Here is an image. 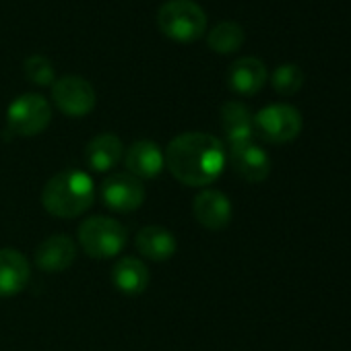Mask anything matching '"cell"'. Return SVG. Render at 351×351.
<instances>
[{
    "instance_id": "obj_9",
    "label": "cell",
    "mask_w": 351,
    "mask_h": 351,
    "mask_svg": "<svg viewBox=\"0 0 351 351\" xmlns=\"http://www.w3.org/2000/svg\"><path fill=\"white\" fill-rule=\"evenodd\" d=\"M230 161L240 178H244L250 184L267 180L271 173V157L254 141L230 147Z\"/></svg>"
},
{
    "instance_id": "obj_2",
    "label": "cell",
    "mask_w": 351,
    "mask_h": 351,
    "mask_svg": "<svg viewBox=\"0 0 351 351\" xmlns=\"http://www.w3.org/2000/svg\"><path fill=\"white\" fill-rule=\"evenodd\" d=\"M95 184L83 169H62L46 182L42 191L44 209L60 219H73L91 209Z\"/></svg>"
},
{
    "instance_id": "obj_4",
    "label": "cell",
    "mask_w": 351,
    "mask_h": 351,
    "mask_svg": "<svg viewBox=\"0 0 351 351\" xmlns=\"http://www.w3.org/2000/svg\"><path fill=\"white\" fill-rule=\"evenodd\" d=\"M79 244L85 250V254L93 258H114L118 256L126 242L128 232L126 228L112 217H89L79 226Z\"/></svg>"
},
{
    "instance_id": "obj_15",
    "label": "cell",
    "mask_w": 351,
    "mask_h": 351,
    "mask_svg": "<svg viewBox=\"0 0 351 351\" xmlns=\"http://www.w3.org/2000/svg\"><path fill=\"white\" fill-rule=\"evenodd\" d=\"M134 246L141 256L155 261V263H163L176 254V250H178V240H176V236L169 230L161 226H147L138 230L134 238Z\"/></svg>"
},
{
    "instance_id": "obj_6",
    "label": "cell",
    "mask_w": 351,
    "mask_h": 351,
    "mask_svg": "<svg viewBox=\"0 0 351 351\" xmlns=\"http://www.w3.org/2000/svg\"><path fill=\"white\" fill-rule=\"evenodd\" d=\"M52 120V110L46 97L38 93H25L13 99L7 112V126L11 134L36 136L48 128Z\"/></svg>"
},
{
    "instance_id": "obj_21",
    "label": "cell",
    "mask_w": 351,
    "mask_h": 351,
    "mask_svg": "<svg viewBox=\"0 0 351 351\" xmlns=\"http://www.w3.org/2000/svg\"><path fill=\"white\" fill-rule=\"evenodd\" d=\"M25 75L32 83L52 85L54 83V64L46 56L34 54L25 60Z\"/></svg>"
},
{
    "instance_id": "obj_11",
    "label": "cell",
    "mask_w": 351,
    "mask_h": 351,
    "mask_svg": "<svg viewBox=\"0 0 351 351\" xmlns=\"http://www.w3.org/2000/svg\"><path fill=\"white\" fill-rule=\"evenodd\" d=\"M124 163L128 167V173L136 176L138 180H149V178H155V176H159L163 171L165 155L157 143L141 138V141H134L126 149Z\"/></svg>"
},
{
    "instance_id": "obj_19",
    "label": "cell",
    "mask_w": 351,
    "mask_h": 351,
    "mask_svg": "<svg viewBox=\"0 0 351 351\" xmlns=\"http://www.w3.org/2000/svg\"><path fill=\"white\" fill-rule=\"evenodd\" d=\"M244 38H246V34L240 23L221 21L209 32L207 42H209L211 50H215L219 54H230V52H236L244 44Z\"/></svg>"
},
{
    "instance_id": "obj_20",
    "label": "cell",
    "mask_w": 351,
    "mask_h": 351,
    "mask_svg": "<svg viewBox=\"0 0 351 351\" xmlns=\"http://www.w3.org/2000/svg\"><path fill=\"white\" fill-rule=\"evenodd\" d=\"M271 85L279 95H295L304 85V71L298 64H281L275 69Z\"/></svg>"
},
{
    "instance_id": "obj_12",
    "label": "cell",
    "mask_w": 351,
    "mask_h": 351,
    "mask_svg": "<svg viewBox=\"0 0 351 351\" xmlns=\"http://www.w3.org/2000/svg\"><path fill=\"white\" fill-rule=\"evenodd\" d=\"M32 265L15 248H0V298H13L27 287Z\"/></svg>"
},
{
    "instance_id": "obj_16",
    "label": "cell",
    "mask_w": 351,
    "mask_h": 351,
    "mask_svg": "<svg viewBox=\"0 0 351 351\" xmlns=\"http://www.w3.org/2000/svg\"><path fill=\"white\" fill-rule=\"evenodd\" d=\"M221 124L230 147L254 141V116L240 101H228L221 108Z\"/></svg>"
},
{
    "instance_id": "obj_10",
    "label": "cell",
    "mask_w": 351,
    "mask_h": 351,
    "mask_svg": "<svg viewBox=\"0 0 351 351\" xmlns=\"http://www.w3.org/2000/svg\"><path fill=\"white\" fill-rule=\"evenodd\" d=\"M193 213L197 221L211 232H221L232 223V203L221 191H203L195 197Z\"/></svg>"
},
{
    "instance_id": "obj_3",
    "label": "cell",
    "mask_w": 351,
    "mask_h": 351,
    "mask_svg": "<svg viewBox=\"0 0 351 351\" xmlns=\"http://www.w3.org/2000/svg\"><path fill=\"white\" fill-rule=\"evenodd\" d=\"M159 29L176 42H195L205 34L207 15L193 0H167L157 13Z\"/></svg>"
},
{
    "instance_id": "obj_7",
    "label": "cell",
    "mask_w": 351,
    "mask_h": 351,
    "mask_svg": "<svg viewBox=\"0 0 351 351\" xmlns=\"http://www.w3.org/2000/svg\"><path fill=\"white\" fill-rule=\"evenodd\" d=\"M101 201L108 209L118 213H130L136 211L147 197L143 180H138L132 173H112L101 182Z\"/></svg>"
},
{
    "instance_id": "obj_18",
    "label": "cell",
    "mask_w": 351,
    "mask_h": 351,
    "mask_svg": "<svg viewBox=\"0 0 351 351\" xmlns=\"http://www.w3.org/2000/svg\"><path fill=\"white\" fill-rule=\"evenodd\" d=\"M149 269L143 261L134 256L120 258L112 269V283L126 295H138L149 287Z\"/></svg>"
},
{
    "instance_id": "obj_5",
    "label": "cell",
    "mask_w": 351,
    "mask_h": 351,
    "mask_svg": "<svg viewBox=\"0 0 351 351\" xmlns=\"http://www.w3.org/2000/svg\"><path fill=\"white\" fill-rule=\"evenodd\" d=\"M302 126V114L298 112V108L287 104L267 106L254 116V134L273 145H283L298 138Z\"/></svg>"
},
{
    "instance_id": "obj_13",
    "label": "cell",
    "mask_w": 351,
    "mask_h": 351,
    "mask_svg": "<svg viewBox=\"0 0 351 351\" xmlns=\"http://www.w3.org/2000/svg\"><path fill=\"white\" fill-rule=\"evenodd\" d=\"M77 258V244L64 234L46 238L36 250V265L44 273H62Z\"/></svg>"
},
{
    "instance_id": "obj_8",
    "label": "cell",
    "mask_w": 351,
    "mask_h": 351,
    "mask_svg": "<svg viewBox=\"0 0 351 351\" xmlns=\"http://www.w3.org/2000/svg\"><path fill=\"white\" fill-rule=\"evenodd\" d=\"M52 99L56 108L69 116H87L95 108V89L91 83L77 75H66L52 85Z\"/></svg>"
},
{
    "instance_id": "obj_17",
    "label": "cell",
    "mask_w": 351,
    "mask_h": 351,
    "mask_svg": "<svg viewBox=\"0 0 351 351\" xmlns=\"http://www.w3.org/2000/svg\"><path fill=\"white\" fill-rule=\"evenodd\" d=\"M122 141L112 132L95 134L85 145V161L93 171H110L122 159Z\"/></svg>"
},
{
    "instance_id": "obj_14",
    "label": "cell",
    "mask_w": 351,
    "mask_h": 351,
    "mask_svg": "<svg viewBox=\"0 0 351 351\" xmlns=\"http://www.w3.org/2000/svg\"><path fill=\"white\" fill-rule=\"evenodd\" d=\"M228 83L240 95H254L267 83V66L254 56L238 58L228 71Z\"/></svg>"
},
{
    "instance_id": "obj_1",
    "label": "cell",
    "mask_w": 351,
    "mask_h": 351,
    "mask_svg": "<svg viewBox=\"0 0 351 351\" xmlns=\"http://www.w3.org/2000/svg\"><path fill=\"white\" fill-rule=\"evenodd\" d=\"M165 165L178 182L186 186H207L226 167V147L209 132H184L169 141Z\"/></svg>"
}]
</instances>
